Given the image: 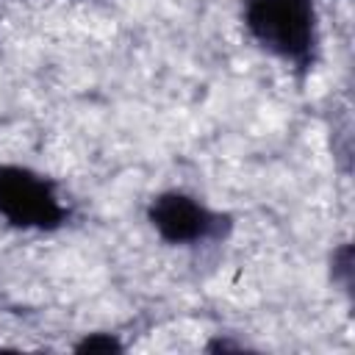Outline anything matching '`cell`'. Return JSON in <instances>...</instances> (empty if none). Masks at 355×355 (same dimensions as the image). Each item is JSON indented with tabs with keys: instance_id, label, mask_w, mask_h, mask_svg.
<instances>
[{
	"instance_id": "5b68a950",
	"label": "cell",
	"mask_w": 355,
	"mask_h": 355,
	"mask_svg": "<svg viewBox=\"0 0 355 355\" xmlns=\"http://www.w3.org/2000/svg\"><path fill=\"white\" fill-rule=\"evenodd\" d=\"M330 272H333V280L341 283L344 291H349V283H352V247L349 244H341L338 250H333Z\"/></svg>"
},
{
	"instance_id": "7a4b0ae2",
	"label": "cell",
	"mask_w": 355,
	"mask_h": 355,
	"mask_svg": "<svg viewBox=\"0 0 355 355\" xmlns=\"http://www.w3.org/2000/svg\"><path fill=\"white\" fill-rule=\"evenodd\" d=\"M0 219L25 233H53L69 219L58 183L22 164H0Z\"/></svg>"
},
{
	"instance_id": "277c9868",
	"label": "cell",
	"mask_w": 355,
	"mask_h": 355,
	"mask_svg": "<svg viewBox=\"0 0 355 355\" xmlns=\"http://www.w3.org/2000/svg\"><path fill=\"white\" fill-rule=\"evenodd\" d=\"M75 352H89V355H108V352H122V341L114 333H86L78 344Z\"/></svg>"
},
{
	"instance_id": "3957f363",
	"label": "cell",
	"mask_w": 355,
	"mask_h": 355,
	"mask_svg": "<svg viewBox=\"0 0 355 355\" xmlns=\"http://www.w3.org/2000/svg\"><path fill=\"white\" fill-rule=\"evenodd\" d=\"M144 216L155 236L169 247L216 244L233 230V219L227 214L180 189H166L150 197Z\"/></svg>"
},
{
	"instance_id": "6da1fadb",
	"label": "cell",
	"mask_w": 355,
	"mask_h": 355,
	"mask_svg": "<svg viewBox=\"0 0 355 355\" xmlns=\"http://www.w3.org/2000/svg\"><path fill=\"white\" fill-rule=\"evenodd\" d=\"M241 22L252 44L297 78L316 69L322 33L313 0H241Z\"/></svg>"
}]
</instances>
